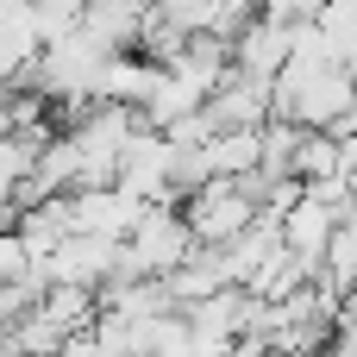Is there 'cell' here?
<instances>
[{
	"label": "cell",
	"instance_id": "cell-1",
	"mask_svg": "<svg viewBox=\"0 0 357 357\" xmlns=\"http://www.w3.org/2000/svg\"><path fill=\"white\" fill-rule=\"evenodd\" d=\"M357 107V75L345 63H289L276 75V113L282 119H301V126H339L351 119Z\"/></svg>",
	"mask_w": 357,
	"mask_h": 357
},
{
	"label": "cell",
	"instance_id": "cell-2",
	"mask_svg": "<svg viewBox=\"0 0 357 357\" xmlns=\"http://www.w3.org/2000/svg\"><path fill=\"white\" fill-rule=\"evenodd\" d=\"M182 213H188V226H195L201 245H232L238 232H251V226L264 220V207L251 201V188H245L238 176H213V182H201V188L182 201Z\"/></svg>",
	"mask_w": 357,
	"mask_h": 357
},
{
	"label": "cell",
	"instance_id": "cell-3",
	"mask_svg": "<svg viewBox=\"0 0 357 357\" xmlns=\"http://www.w3.org/2000/svg\"><path fill=\"white\" fill-rule=\"evenodd\" d=\"M119 251H126V238H107V232H69L56 251H50V282H75V289H94L100 295V282L119 270Z\"/></svg>",
	"mask_w": 357,
	"mask_h": 357
},
{
	"label": "cell",
	"instance_id": "cell-4",
	"mask_svg": "<svg viewBox=\"0 0 357 357\" xmlns=\"http://www.w3.org/2000/svg\"><path fill=\"white\" fill-rule=\"evenodd\" d=\"M232 44H238V56H232V63H238V69H251V75H264V82H276V75L295 63V25H289V19H276V13H257Z\"/></svg>",
	"mask_w": 357,
	"mask_h": 357
},
{
	"label": "cell",
	"instance_id": "cell-5",
	"mask_svg": "<svg viewBox=\"0 0 357 357\" xmlns=\"http://www.w3.org/2000/svg\"><path fill=\"white\" fill-rule=\"evenodd\" d=\"M339 207H326L320 195H301L289 213H282V245L295 257H307L314 270H326V251H333V232H339Z\"/></svg>",
	"mask_w": 357,
	"mask_h": 357
},
{
	"label": "cell",
	"instance_id": "cell-6",
	"mask_svg": "<svg viewBox=\"0 0 357 357\" xmlns=\"http://www.w3.org/2000/svg\"><path fill=\"white\" fill-rule=\"evenodd\" d=\"M163 63H151L144 50H113L107 69H100V100H119V107H144L151 88H157Z\"/></svg>",
	"mask_w": 357,
	"mask_h": 357
},
{
	"label": "cell",
	"instance_id": "cell-7",
	"mask_svg": "<svg viewBox=\"0 0 357 357\" xmlns=\"http://www.w3.org/2000/svg\"><path fill=\"white\" fill-rule=\"evenodd\" d=\"M201 157H207V176H251L264 163V126L257 132H213V138H201Z\"/></svg>",
	"mask_w": 357,
	"mask_h": 357
},
{
	"label": "cell",
	"instance_id": "cell-8",
	"mask_svg": "<svg viewBox=\"0 0 357 357\" xmlns=\"http://www.w3.org/2000/svg\"><path fill=\"white\" fill-rule=\"evenodd\" d=\"M333 169H345V144H339V132L307 126V132H301V151H295V176H301V182H320V176H333Z\"/></svg>",
	"mask_w": 357,
	"mask_h": 357
},
{
	"label": "cell",
	"instance_id": "cell-9",
	"mask_svg": "<svg viewBox=\"0 0 357 357\" xmlns=\"http://www.w3.org/2000/svg\"><path fill=\"white\" fill-rule=\"evenodd\" d=\"M326 276L339 282V295H351L357 282V207L339 220V232H333V251H326Z\"/></svg>",
	"mask_w": 357,
	"mask_h": 357
},
{
	"label": "cell",
	"instance_id": "cell-10",
	"mask_svg": "<svg viewBox=\"0 0 357 357\" xmlns=\"http://www.w3.org/2000/svg\"><path fill=\"white\" fill-rule=\"evenodd\" d=\"M320 6H326V0H264V13L289 19V25H307V19H320Z\"/></svg>",
	"mask_w": 357,
	"mask_h": 357
},
{
	"label": "cell",
	"instance_id": "cell-11",
	"mask_svg": "<svg viewBox=\"0 0 357 357\" xmlns=\"http://www.w3.org/2000/svg\"><path fill=\"white\" fill-rule=\"evenodd\" d=\"M270 357H295V351H270Z\"/></svg>",
	"mask_w": 357,
	"mask_h": 357
}]
</instances>
